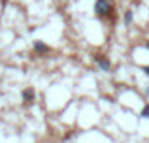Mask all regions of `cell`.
Masks as SVG:
<instances>
[{
  "instance_id": "6da1fadb",
  "label": "cell",
  "mask_w": 149,
  "mask_h": 143,
  "mask_svg": "<svg viewBox=\"0 0 149 143\" xmlns=\"http://www.w3.org/2000/svg\"><path fill=\"white\" fill-rule=\"evenodd\" d=\"M95 15L98 19H108L113 15L111 0H95Z\"/></svg>"
},
{
  "instance_id": "7a4b0ae2",
  "label": "cell",
  "mask_w": 149,
  "mask_h": 143,
  "mask_svg": "<svg viewBox=\"0 0 149 143\" xmlns=\"http://www.w3.org/2000/svg\"><path fill=\"white\" fill-rule=\"evenodd\" d=\"M93 59H95L96 66H98L102 72H111V60H109L106 55H100V53H96V55H93Z\"/></svg>"
},
{
  "instance_id": "3957f363",
  "label": "cell",
  "mask_w": 149,
  "mask_h": 143,
  "mask_svg": "<svg viewBox=\"0 0 149 143\" xmlns=\"http://www.w3.org/2000/svg\"><path fill=\"white\" fill-rule=\"evenodd\" d=\"M32 51H34V55L36 57H45V55H49L51 53V47L47 44H44L42 40H36L32 44Z\"/></svg>"
},
{
  "instance_id": "277c9868",
  "label": "cell",
  "mask_w": 149,
  "mask_h": 143,
  "mask_svg": "<svg viewBox=\"0 0 149 143\" xmlns=\"http://www.w3.org/2000/svg\"><path fill=\"white\" fill-rule=\"evenodd\" d=\"M21 98H23V106H32V104L36 102V90H34L32 87H26V88H23V92H21Z\"/></svg>"
},
{
  "instance_id": "5b68a950",
  "label": "cell",
  "mask_w": 149,
  "mask_h": 143,
  "mask_svg": "<svg viewBox=\"0 0 149 143\" xmlns=\"http://www.w3.org/2000/svg\"><path fill=\"white\" fill-rule=\"evenodd\" d=\"M132 21H134V11H132V10H127V11H125V17H123L125 26H130Z\"/></svg>"
},
{
  "instance_id": "8992f818",
  "label": "cell",
  "mask_w": 149,
  "mask_h": 143,
  "mask_svg": "<svg viewBox=\"0 0 149 143\" xmlns=\"http://www.w3.org/2000/svg\"><path fill=\"white\" fill-rule=\"evenodd\" d=\"M142 117L149 119V104H146V106H143V109H142Z\"/></svg>"
},
{
  "instance_id": "52a82bcc",
  "label": "cell",
  "mask_w": 149,
  "mask_h": 143,
  "mask_svg": "<svg viewBox=\"0 0 149 143\" xmlns=\"http://www.w3.org/2000/svg\"><path fill=\"white\" fill-rule=\"evenodd\" d=\"M142 70H143V73H146V75L149 77V64H147V66H143V68H142Z\"/></svg>"
},
{
  "instance_id": "ba28073f",
  "label": "cell",
  "mask_w": 149,
  "mask_h": 143,
  "mask_svg": "<svg viewBox=\"0 0 149 143\" xmlns=\"http://www.w3.org/2000/svg\"><path fill=\"white\" fill-rule=\"evenodd\" d=\"M146 49H147V51H149V40L146 41Z\"/></svg>"
},
{
  "instance_id": "9c48e42d",
  "label": "cell",
  "mask_w": 149,
  "mask_h": 143,
  "mask_svg": "<svg viewBox=\"0 0 149 143\" xmlns=\"http://www.w3.org/2000/svg\"><path fill=\"white\" fill-rule=\"evenodd\" d=\"M146 96H149V87H147V90H146Z\"/></svg>"
}]
</instances>
